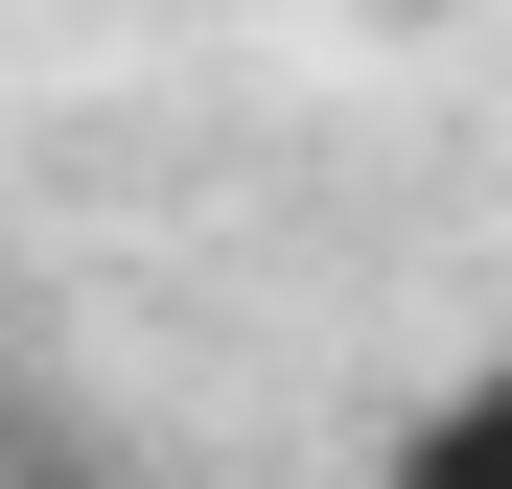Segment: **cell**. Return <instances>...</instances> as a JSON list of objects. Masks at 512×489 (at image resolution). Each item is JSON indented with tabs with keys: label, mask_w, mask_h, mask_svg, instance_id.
Segmentation results:
<instances>
[{
	"label": "cell",
	"mask_w": 512,
	"mask_h": 489,
	"mask_svg": "<svg viewBox=\"0 0 512 489\" xmlns=\"http://www.w3.org/2000/svg\"><path fill=\"white\" fill-rule=\"evenodd\" d=\"M0 489H117V466H70V443H24V466H0Z\"/></svg>",
	"instance_id": "cell-2"
},
{
	"label": "cell",
	"mask_w": 512,
	"mask_h": 489,
	"mask_svg": "<svg viewBox=\"0 0 512 489\" xmlns=\"http://www.w3.org/2000/svg\"><path fill=\"white\" fill-rule=\"evenodd\" d=\"M396 489H512V350H489V373H443V396L396 420Z\"/></svg>",
	"instance_id": "cell-1"
}]
</instances>
